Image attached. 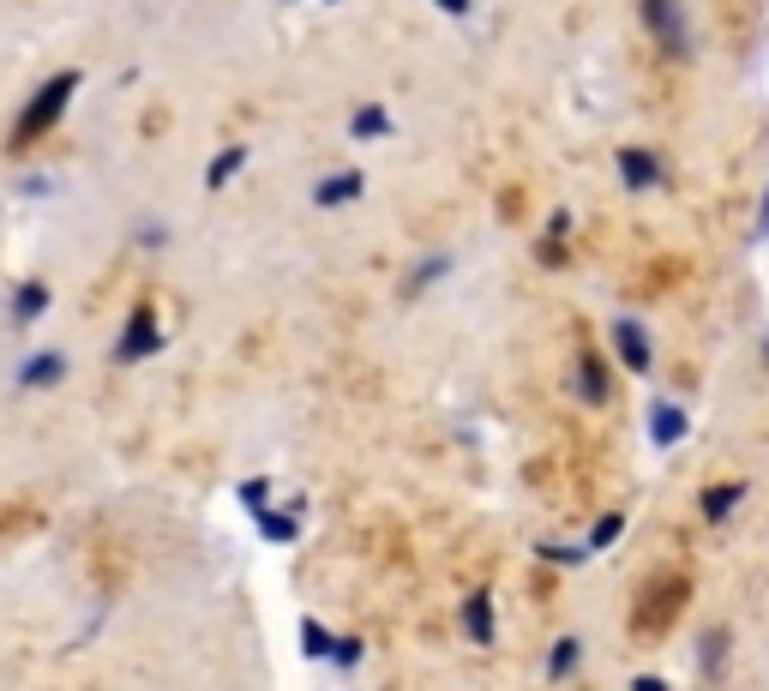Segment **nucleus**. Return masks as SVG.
I'll return each mask as SVG.
<instances>
[{
    "mask_svg": "<svg viewBox=\"0 0 769 691\" xmlns=\"http://www.w3.org/2000/svg\"><path fill=\"white\" fill-rule=\"evenodd\" d=\"M79 85H85V73H79V67H67V73H55V79L36 85V97L24 102L19 121H12V151L36 145L43 133H55V121L73 109V97H79Z\"/></svg>",
    "mask_w": 769,
    "mask_h": 691,
    "instance_id": "1",
    "label": "nucleus"
},
{
    "mask_svg": "<svg viewBox=\"0 0 769 691\" xmlns=\"http://www.w3.org/2000/svg\"><path fill=\"white\" fill-rule=\"evenodd\" d=\"M151 355H163L157 307H151V301H133V313H126L121 337H114V361H121V367H133V361H151Z\"/></svg>",
    "mask_w": 769,
    "mask_h": 691,
    "instance_id": "2",
    "label": "nucleus"
},
{
    "mask_svg": "<svg viewBox=\"0 0 769 691\" xmlns=\"http://www.w3.org/2000/svg\"><path fill=\"white\" fill-rule=\"evenodd\" d=\"M637 7H644V24H649V36L661 43V55H668V60H686V55H691L686 7H679V0H637Z\"/></svg>",
    "mask_w": 769,
    "mask_h": 691,
    "instance_id": "3",
    "label": "nucleus"
},
{
    "mask_svg": "<svg viewBox=\"0 0 769 691\" xmlns=\"http://www.w3.org/2000/svg\"><path fill=\"white\" fill-rule=\"evenodd\" d=\"M613 349H620V361L632 367V374H649V331L637 325V319H613Z\"/></svg>",
    "mask_w": 769,
    "mask_h": 691,
    "instance_id": "4",
    "label": "nucleus"
},
{
    "mask_svg": "<svg viewBox=\"0 0 769 691\" xmlns=\"http://www.w3.org/2000/svg\"><path fill=\"white\" fill-rule=\"evenodd\" d=\"M367 193V175L361 169H343V175H325V181L313 187V204L319 211H343V204H355Z\"/></svg>",
    "mask_w": 769,
    "mask_h": 691,
    "instance_id": "5",
    "label": "nucleus"
},
{
    "mask_svg": "<svg viewBox=\"0 0 769 691\" xmlns=\"http://www.w3.org/2000/svg\"><path fill=\"white\" fill-rule=\"evenodd\" d=\"M686 433H691V421H686L679 403H649V445H656V452H673Z\"/></svg>",
    "mask_w": 769,
    "mask_h": 691,
    "instance_id": "6",
    "label": "nucleus"
},
{
    "mask_svg": "<svg viewBox=\"0 0 769 691\" xmlns=\"http://www.w3.org/2000/svg\"><path fill=\"white\" fill-rule=\"evenodd\" d=\"M577 397H583L589 409L613 403V379H608V367H601V355H577Z\"/></svg>",
    "mask_w": 769,
    "mask_h": 691,
    "instance_id": "7",
    "label": "nucleus"
},
{
    "mask_svg": "<svg viewBox=\"0 0 769 691\" xmlns=\"http://www.w3.org/2000/svg\"><path fill=\"white\" fill-rule=\"evenodd\" d=\"M60 379H67V355L60 349H36L31 361L19 367V386L24 391H43V386H60Z\"/></svg>",
    "mask_w": 769,
    "mask_h": 691,
    "instance_id": "8",
    "label": "nucleus"
},
{
    "mask_svg": "<svg viewBox=\"0 0 769 691\" xmlns=\"http://www.w3.org/2000/svg\"><path fill=\"white\" fill-rule=\"evenodd\" d=\"M620 181L632 187V193H649V187L661 181V163H656V151H620Z\"/></svg>",
    "mask_w": 769,
    "mask_h": 691,
    "instance_id": "9",
    "label": "nucleus"
},
{
    "mask_svg": "<svg viewBox=\"0 0 769 691\" xmlns=\"http://www.w3.org/2000/svg\"><path fill=\"white\" fill-rule=\"evenodd\" d=\"M457 620H464V632H469V644H493V595L487 590H476V595H464V613H457Z\"/></svg>",
    "mask_w": 769,
    "mask_h": 691,
    "instance_id": "10",
    "label": "nucleus"
},
{
    "mask_svg": "<svg viewBox=\"0 0 769 691\" xmlns=\"http://www.w3.org/2000/svg\"><path fill=\"white\" fill-rule=\"evenodd\" d=\"M253 517H259V535L265 542H277V547H289V542H301V511H253Z\"/></svg>",
    "mask_w": 769,
    "mask_h": 691,
    "instance_id": "11",
    "label": "nucleus"
},
{
    "mask_svg": "<svg viewBox=\"0 0 769 691\" xmlns=\"http://www.w3.org/2000/svg\"><path fill=\"white\" fill-rule=\"evenodd\" d=\"M727 625H715V632H703V649H698V673L703 680H722V668H727Z\"/></svg>",
    "mask_w": 769,
    "mask_h": 691,
    "instance_id": "12",
    "label": "nucleus"
},
{
    "mask_svg": "<svg viewBox=\"0 0 769 691\" xmlns=\"http://www.w3.org/2000/svg\"><path fill=\"white\" fill-rule=\"evenodd\" d=\"M241 163H247V145H223L211 163H204V187H211V193H216V187H229L241 175Z\"/></svg>",
    "mask_w": 769,
    "mask_h": 691,
    "instance_id": "13",
    "label": "nucleus"
},
{
    "mask_svg": "<svg viewBox=\"0 0 769 691\" xmlns=\"http://www.w3.org/2000/svg\"><path fill=\"white\" fill-rule=\"evenodd\" d=\"M48 313V283H19L12 289V319H19V325H31V319H43Z\"/></svg>",
    "mask_w": 769,
    "mask_h": 691,
    "instance_id": "14",
    "label": "nucleus"
},
{
    "mask_svg": "<svg viewBox=\"0 0 769 691\" xmlns=\"http://www.w3.org/2000/svg\"><path fill=\"white\" fill-rule=\"evenodd\" d=\"M445 271H452V253H427V259L415 265V277H409V283H403V296H409V301H415V296H427V289L439 283Z\"/></svg>",
    "mask_w": 769,
    "mask_h": 691,
    "instance_id": "15",
    "label": "nucleus"
},
{
    "mask_svg": "<svg viewBox=\"0 0 769 691\" xmlns=\"http://www.w3.org/2000/svg\"><path fill=\"white\" fill-rule=\"evenodd\" d=\"M746 499V488L739 481H722V488H703V517L710 523H722V517H734V505Z\"/></svg>",
    "mask_w": 769,
    "mask_h": 691,
    "instance_id": "16",
    "label": "nucleus"
},
{
    "mask_svg": "<svg viewBox=\"0 0 769 691\" xmlns=\"http://www.w3.org/2000/svg\"><path fill=\"white\" fill-rule=\"evenodd\" d=\"M349 133L355 138H384V133H391V114H384L379 102H361V109L349 114Z\"/></svg>",
    "mask_w": 769,
    "mask_h": 691,
    "instance_id": "17",
    "label": "nucleus"
},
{
    "mask_svg": "<svg viewBox=\"0 0 769 691\" xmlns=\"http://www.w3.org/2000/svg\"><path fill=\"white\" fill-rule=\"evenodd\" d=\"M577 661H583V644H577V637H559L554 656H547V680H571Z\"/></svg>",
    "mask_w": 769,
    "mask_h": 691,
    "instance_id": "18",
    "label": "nucleus"
},
{
    "mask_svg": "<svg viewBox=\"0 0 769 691\" xmlns=\"http://www.w3.org/2000/svg\"><path fill=\"white\" fill-rule=\"evenodd\" d=\"M620 535H625V511H608V517H601L595 530H589V542H583V547H589V554H608V547L620 542Z\"/></svg>",
    "mask_w": 769,
    "mask_h": 691,
    "instance_id": "19",
    "label": "nucleus"
},
{
    "mask_svg": "<svg viewBox=\"0 0 769 691\" xmlns=\"http://www.w3.org/2000/svg\"><path fill=\"white\" fill-rule=\"evenodd\" d=\"M301 649H307V656H313V661H331V649H337V637H331V632H325V625H319V620H301Z\"/></svg>",
    "mask_w": 769,
    "mask_h": 691,
    "instance_id": "20",
    "label": "nucleus"
},
{
    "mask_svg": "<svg viewBox=\"0 0 769 691\" xmlns=\"http://www.w3.org/2000/svg\"><path fill=\"white\" fill-rule=\"evenodd\" d=\"M241 505H247V511H265V505H271V481H259V476L241 481Z\"/></svg>",
    "mask_w": 769,
    "mask_h": 691,
    "instance_id": "21",
    "label": "nucleus"
},
{
    "mask_svg": "<svg viewBox=\"0 0 769 691\" xmlns=\"http://www.w3.org/2000/svg\"><path fill=\"white\" fill-rule=\"evenodd\" d=\"M331 661H337L343 673L361 668V637H337V649H331Z\"/></svg>",
    "mask_w": 769,
    "mask_h": 691,
    "instance_id": "22",
    "label": "nucleus"
},
{
    "mask_svg": "<svg viewBox=\"0 0 769 691\" xmlns=\"http://www.w3.org/2000/svg\"><path fill=\"white\" fill-rule=\"evenodd\" d=\"M535 554H542V559H559V566H583V559H589V547H554V542H542Z\"/></svg>",
    "mask_w": 769,
    "mask_h": 691,
    "instance_id": "23",
    "label": "nucleus"
},
{
    "mask_svg": "<svg viewBox=\"0 0 769 691\" xmlns=\"http://www.w3.org/2000/svg\"><path fill=\"white\" fill-rule=\"evenodd\" d=\"M19 193H55V181H48V175H19Z\"/></svg>",
    "mask_w": 769,
    "mask_h": 691,
    "instance_id": "24",
    "label": "nucleus"
},
{
    "mask_svg": "<svg viewBox=\"0 0 769 691\" xmlns=\"http://www.w3.org/2000/svg\"><path fill=\"white\" fill-rule=\"evenodd\" d=\"M138 241H145V247H163V241H169V229H163V223H145V229H138Z\"/></svg>",
    "mask_w": 769,
    "mask_h": 691,
    "instance_id": "25",
    "label": "nucleus"
},
{
    "mask_svg": "<svg viewBox=\"0 0 769 691\" xmlns=\"http://www.w3.org/2000/svg\"><path fill=\"white\" fill-rule=\"evenodd\" d=\"M547 235H554V241L571 235V211H554V216H547Z\"/></svg>",
    "mask_w": 769,
    "mask_h": 691,
    "instance_id": "26",
    "label": "nucleus"
},
{
    "mask_svg": "<svg viewBox=\"0 0 769 691\" xmlns=\"http://www.w3.org/2000/svg\"><path fill=\"white\" fill-rule=\"evenodd\" d=\"M439 12H452V19H469V0H433Z\"/></svg>",
    "mask_w": 769,
    "mask_h": 691,
    "instance_id": "27",
    "label": "nucleus"
},
{
    "mask_svg": "<svg viewBox=\"0 0 769 691\" xmlns=\"http://www.w3.org/2000/svg\"><path fill=\"white\" fill-rule=\"evenodd\" d=\"M758 235H769V187H764V211H758Z\"/></svg>",
    "mask_w": 769,
    "mask_h": 691,
    "instance_id": "28",
    "label": "nucleus"
},
{
    "mask_svg": "<svg viewBox=\"0 0 769 691\" xmlns=\"http://www.w3.org/2000/svg\"><path fill=\"white\" fill-rule=\"evenodd\" d=\"M764 349H769V337H764Z\"/></svg>",
    "mask_w": 769,
    "mask_h": 691,
    "instance_id": "29",
    "label": "nucleus"
}]
</instances>
